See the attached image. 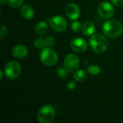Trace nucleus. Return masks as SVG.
Masks as SVG:
<instances>
[{
	"label": "nucleus",
	"instance_id": "nucleus-1",
	"mask_svg": "<svg viewBox=\"0 0 123 123\" xmlns=\"http://www.w3.org/2000/svg\"><path fill=\"white\" fill-rule=\"evenodd\" d=\"M104 34L110 38L118 37L123 31L122 24L116 19H108L102 25Z\"/></svg>",
	"mask_w": 123,
	"mask_h": 123
},
{
	"label": "nucleus",
	"instance_id": "nucleus-2",
	"mask_svg": "<svg viewBox=\"0 0 123 123\" xmlns=\"http://www.w3.org/2000/svg\"><path fill=\"white\" fill-rule=\"evenodd\" d=\"M89 45L94 53L101 54L107 50L109 43L104 35L97 33L91 35L89 38Z\"/></svg>",
	"mask_w": 123,
	"mask_h": 123
},
{
	"label": "nucleus",
	"instance_id": "nucleus-3",
	"mask_svg": "<svg viewBox=\"0 0 123 123\" xmlns=\"http://www.w3.org/2000/svg\"><path fill=\"white\" fill-rule=\"evenodd\" d=\"M55 115L54 108L50 105H46L38 110L37 120L40 123H50L53 121Z\"/></svg>",
	"mask_w": 123,
	"mask_h": 123
},
{
	"label": "nucleus",
	"instance_id": "nucleus-4",
	"mask_svg": "<svg viewBox=\"0 0 123 123\" xmlns=\"http://www.w3.org/2000/svg\"><path fill=\"white\" fill-rule=\"evenodd\" d=\"M22 71L20 64L15 61H9L4 66V72L6 78L9 79H15L19 76Z\"/></svg>",
	"mask_w": 123,
	"mask_h": 123
},
{
	"label": "nucleus",
	"instance_id": "nucleus-5",
	"mask_svg": "<svg viewBox=\"0 0 123 123\" xmlns=\"http://www.w3.org/2000/svg\"><path fill=\"white\" fill-rule=\"evenodd\" d=\"M40 59L43 64L48 66H52L57 63L58 55L50 48L46 47L42 50L40 55Z\"/></svg>",
	"mask_w": 123,
	"mask_h": 123
},
{
	"label": "nucleus",
	"instance_id": "nucleus-6",
	"mask_svg": "<svg viewBox=\"0 0 123 123\" xmlns=\"http://www.w3.org/2000/svg\"><path fill=\"white\" fill-rule=\"evenodd\" d=\"M80 66V61L79 57L74 54H68L64 59V67L67 69L68 72L74 73L77 71Z\"/></svg>",
	"mask_w": 123,
	"mask_h": 123
},
{
	"label": "nucleus",
	"instance_id": "nucleus-7",
	"mask_svg": "<svg viewBox=\"0 0 123 123\" xmlns=\"http://www.w3.org/2000/svg\"><path fill=\"white\" fill-rule=\"evenodd\" d=\"M97 12L102 18L110 19L115 14V9L111 3L108 1H103L99 4Z\"/></svg>",
	"mask_w": 123,
	"mask_h": 123
},
{
	"label": "nucleus",
	"instance_id": "nucleus-8",
	"mask_svg": "<svg viewBox=\"0 0 123 123\" xmlns=\"http://www.w3.org/2000/svg\"><path fill=\"white\" fill-rule=\"evenodd\" d=\"M50 27L55 32H61L67 28V21L62 16H54L49 19Z\"/></svg>",
	"mask_w": 123,
	"mask_h": 123
},
{
	"label": "nucleus",
	"instance_id": "nucleus-9",
	"mask_svg": "<svg viewBox=\"0 0 123 123\" xmlns=\"http://www.w3.org/2000/svg\"><path fill=\"white\" fill-rule=\"evenodd\" d=\"M70 47L76 53H84L87 50L88 44L84 38L76 37L71 41Z\"/></svg>",
	"mask_w": 123,
	"mask_h": 123
},
{
	"label": "nucleus",
	"instance_id": "nucleus-10",
	"mask_svg": "<svg viewBox=\"0 0 123 123\" xmlns=\"http://www.w3.org/2000/svg\"><path fill=\"white\" fill-rule=\"evenodd\" d=\"M65 12L66 16L72 20L77 19L80 16V9L76 4L74 3L68 4L66 7Z\"/></svg>",
	"mask_w": 123,
	"mask_h": 123
},
{
	"label": "nucleus",
	"instance_id": "nucleus-11",
	"mask_svg": "<svg viewBox=\"0 0 123 123\" xmlns=\"http://www.w3.org/2000/svg\"><path fill=\"white\" fill-rule=\"evenodd\" d=\"M12 54L17 58H24L28 54V49L25 45H18L12 48Z\"/></svg>",
	"mask_w": 123,
	"mask_h": 123
},
{
	"label": "nucleus",
	"instance_id": "nucleus-12",
	"mask_svg": "<svg viewBox=\"0 0 123 123\" xmlns=\"http://www.w3.org/2000/svg\"><path fill=\"white\" fill-rule=\"evenodd\" d=\"M22 17L26 19H31L35 16V11L30 5H23L20 9Z\"/></svg>",
	"mask_w": 123,
	"mask_h": 123
},
{
	"label": "nucleus",
	"instance_id": "nucleus-13",
	"mask_svg": "<svg viewBox=\"0 0 123 123\" xmlns=\"http://www.w3.org/2000/svg\"><path fill=\"white\" fill-rule=\"evenodd\" d=\"M81 30L84 35L91 36L94 33L95 30H96V27H95V25L94 22H92L91 21H87V22H84V25H82Z\"/></svg>",
	"mask_w": 123,
	"mask_h": 123
},
{
	"label": "nucleus",
	"instance_id": "nucleus-14",
	"mask_svg": "<svg viewBox=\"0 0 123 123\" xmlns=\"http://www.w3.org/2000/svg\"><path fill=\"white\" fill-rule=\"evenodd\" d=\"M73 76L76 81H83L87 78V71L84 69H78L74 73Z\"/></svg>",
	"mask_w": 123,
	"mask_h": 123
},
{
	"label": "nucleus",
	"instance_id": "nucleus-15",
	"mask_svg": "<svg viewBox=\"0 0 123 123\" xmlns=\"http://www.w3.org/2000/svg\"><path fill=\"white\" fill-rule=\"evenodd\" d=\"M48 30V25L44 21L39 22L35 26V32L38 35H44Z\"/></svg>",
	"mask_w": 123,
	"mask_h": 123
},
{
	"label": "nucleus",
	"instance_id": "nucleus-16",
	"mask_svg": "<svg viewBox=\"0 0 123 123\" xmlns=\"http://www.w3.org/2000/svg\"><path fill=\"white\" fill-rule=\"evenodd\" d=\"M33 45L37 48V49H41L43 50V48H46V43H45V38L43 37H38L37 38L34 42Z\"/></svg>",
	"mask_w": 123,
	"mask_h": 123
},
{
	"label": "nucleus",
	"instance_id": "nucleus-17",
	"mask_svg": "<svg viewBox=\"0 0 123 123\" xmlns=\"http://www.w3.org/2000/svg\"><path fill=\"white\" fill-rule=\"evenodd\" d=\"M87 73L91 75H98L101 72V68L97 65H91L87 68Z\"/></svg>",
	"mask_w": 123,
	"mask_h": 123
},
{
	"label": "nucleus",
	"instance_id": "nucleus-18",
	"mask_svg": "<svg viewBox=\"0 0 123 123\" xmlns=\"http://www.w3.org/2000/svg\"><path fill=\"white\" fill-rule=\"evenodd\" d=\"M56 74H57V76L61 79H65L68 77V71H67V69L64 67V68H62V67H60L58 68H57L56 70Z\"/></svg>",
	"mask_w": 123,
	"mask_h": 123
},
{
	"label": "nucleus",
	"instance_id": "nucleus-19",
	"mask_svg": "<svg viewBox=\"0 0 123 123\" xmlns=\"http://www.w3.org/2000/svg\"><path fill=\"white\" fill-rule=\"evenodd\" d=\"M24 1L25 0H8L7 4L9 7L13 9H17L20 7L23 4Z\"/></svg>",
	"mask_w": 123,
	"mask_h": 123
},
{
	"label": "nucleus",
	"instance_id": "nucleus-20",
	"mask_svg": "<svg viewBox=\"0 0 123 123\" xmlns=\"http://www.w3.org/2000/svg\"><path fill=\"white\" fill-rule=\"evenodd\" d=\"M82 28L81 23L79 21L75 20L74 22L71 24V30L74 32H79L81 29Z\"/></svg>",
	"mask_w": 123,
	"mask_h": 123
},
{
	"label": "nucleus",
	"instance_id": "nucleus-21",
	"mask_svg": "<svg viewBox=\"0 0 123 123\" xmlns=\"http://www.w3.org/2000/svg\"><path fill=\"white\" fill-rule=\"evenodd\" d=\"M45 43H46V47L51 48L55 44V39L52 36H48L45 38Z\"/></svg>",
	"mask_w": 123,
	"mask_h": 123
},
{
	"label": "nucleus",
	"instance_id": "nucleus-22",
	"mask_svg": "<svg viewBox=\"0 0 123 123\" xmlns=\"http://www.w3.org/2000/svg\"><path fill=\"white\" fill-rule=\"evenodd\" d=\"M6 32H7L6 27L3 25H1V27H0V38L3 39L5 37V35H6Z\"/></svg>",
	"mask_w": 123,
	"mask_h": 123
},
{
	"label": "nucleus",
	"instance_id": "nucleus-23",
	"mask_svg": "<svg viewBox=\"0 0 123 123\" xmlns=\"http://www.w3.org/2000/svg\"><path fill=\"white\" fill-rule=\"evenodd\" d=\"M76 86H77V84H76V82L75 81H71L67 84V89L68 90H71V91L74 90L76 88Z\"/></svg>",
	"mask_w": 123,
	"mask_h": 123
},
{
	"label": "nucleus",
	"instance_id": "nucleus-24",
	"mask_svg": "<svg viewBox=\"0 0 123 123\" xmlns=\"http://www.w3.org/2000/svg\"><path fill=\"white\" fill-rule=\"evenodd\" d=\"M111 1L115 6H123V0H111Z\"/></svg>",
	"mask_w": 123,
	"mask_h": 123
},
{
	"label": "nucleus",
	"instance_id": "nucleus-25",
	"mask_svg": "<svg viewBox=\"0 0 123 123\" xmlns=\"http://www.w3.org/2000/svg\"><path fill=\"white\" fill-rule=\"evenodd\" d=\"M7 1H8V0H0L1 4H6Z\"/></svg>",
	"mask_w": 123,
	"mask_h": 123
},
{
	"label": "nucleus",
	"instance_id": "nucleus-26",
	"mask_svg": "<svg viewBox=\"0 0 123 123\" xmlns=\"http://www.w3.org/2000/svg\"><path fill=\"white\" fill-rule=\"evenodd\" d=\"M2 78H3V71H0V80H1Z\"/></svg>",
	"mask_w": 123,
	"mask_h": 123
}]
</instances>
